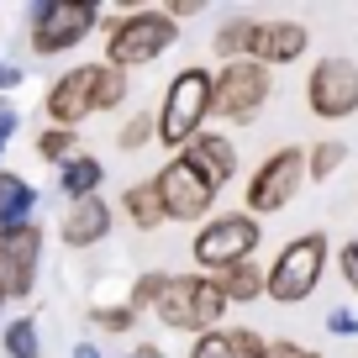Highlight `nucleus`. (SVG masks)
<instances>
[{"label":"nucleus","mask_w":358,"mask_h":358,"mask_svg":"<svg viewBox=\"0 0 358 358\" xmlns=\"http://www.w3.org/2000/svg\"><path fill=\"white\" fill-rule=\"evenodd\" d=\"M206 122H216V69L211 64H185L164 85V101H158V143L174 158L195 137L211 132Z\"/></svg>","instance_id":"obj_1"},{"label":"nucleus","mask_w":358,"mask_h":358,"mask_svg":"<svg viewBox=\"0 0 358 358\" xmlns=\"http://www.w3.org/2000/svg\"><path fill=\"white\" fill-rule=\"evenodd\" d=\"M179 43V22L164 11V6H132L111 22L106 32V64L132 74V69H148Z\"/></svg>","instance_id":"obj_2"},{"label":"nucleus","mask_w":358,"mask_h":358,"mask_svg":"<svg viewBox=\"0 0 358 358\" xmlns=\"http://www.w3.org/2000/svg\"><path fill=\"white\" fill-rule=\"evenodd\" d=\"M332 264V237L327 232H295L280 253L268 258V301L274 306H306L322 290V274Z\"/></svg>","instance_id":"obj_3"},{"label":"nucleus","mask_w":358,"mask_h":358,"mask_svg":"<svg viewBox=\"0 0 358 358\" xmlns=\"http://www.w3.org/2000/svg\"><path fill=\"white\" fill-rule=\"evenodd\" d=\"M227 311H232V301L222 295V280L216 274H201V268H185V274H169V290L164 301H158V322L169 327V332H211V327H227Z\"/></svg>","instance_id":"obj_4"},{"label":"nucleus","mask_w":358,"mask_h":358,"mask_svg":"<svg viewBox=\"0 0 358 358\" xmlns=\"http://www.w3.org/2000/svg\"><path fill=\"white\" fill-rule=\"evenodd\" d=\"M311 185V169H306V148L301 143H285L274 153H264L253 169H248V185H243V211L248 216H274V211H290L301 201V190Z\"/></svg>","instance_id":"obj_5"},{"label":"nucleus","mask_w":358,"mask_h":358,"mask_svg":"<svg viewBox=\"0 0 358 358\" xmlns=\"http://www.w3.org/2000/svg\"><path fill=\"white\" fill-rule=\"evenodd\" d=\"M258 248H264V222L248 211H216L190 237V258L201 274H227V268L258 258Z\"/></svg>","instance_id":"obj_6"},{"label":"nucleus","mask_w":358,"mask_h":358,"mask_svg":"<svg viewBox=\"0 0 358 358\" xmlns=\"http://www.w3.org/2000/svg\"><path fill=\"white\" fill-rule=\"evenodd\" d=\"M153 190H158V206H164V222L201 227V222H211V216H216L211 206H216V195H222V185H216L190 153H174V158L158 164Z\"/></svg>","instance_id":"obj_7"},{"label":"nucleus","mask_w":358,"mask_h":358,"mask_svg":"<svg viewBox=\"0 0 358 358\" xmlns=\"http://www.w3.org/2000/svg\"><path fill=\"white\" fill-rule=\"evenodd\" d=\"M27 16H32V32H27L32 53L37 58H58V53H74V48L101 27L106 11L95 0H37Z\"/></svg>","instance_id":"obj_8"},{"label":"nucleus","mask_w":358,"mask_h":358,"mask_svg":"<svg viewBox=\"0 0 358 358\" xmlns=\"http://www.w3.org/2000/svg\"><path fill=\"white\" fill-rule=\"evenodd\" d=\"M274 101V69L258 58H237V64H216V122L248 127L268 111Z\"/></svg>","instance_id":"obj_9"},{"label":"nucleus","mask_w":358,"mask_h":358,"mask_svg":"<svg viewBox=\"0 0 358 358\" xmlns=\"http://www.w3.org/2000/svg\"><path fill=\"white\" fill-rule=\"evenodd\" d=\"M306 111L316 122H348L358 116V58L327 53L306 74Z\"/></svg>","instance_id":"obj_10"},{"label":"nucleus","mask_w":358,"mask_h":358,"mask_svg":"<svg viewBox=\"0 0 358 358\" xmlns=\"http://www.w3.org/2000/svg\"><path fill=\"white\" fill-rule=\"evenodd\" d=\"M43 111L64 132H79V122L101 116V64H79L69 74H58L43 95Z\"/></svg>","instance_id":"obj_11"},{"label":"nucleus","mask_w":358,"mask_h":358,"mask_svg":"<svg viewBox=\"0 0 358 358\" xmlns=\"http://www.w3.org/2000/svg\"><path fill=\"white\" fill-rule=\"evenodd\" d=\"M37 264H43V227H16L0 232V295L6 301H27L37 290Z\"/></svg>","instance_id":"obj_12"},{"label":"nucleus","mask_w":358,"mask_h":358,"mask_svg":"<svg viewBox=\"0 0 358 358\" xmlns=\"http://www.w3.org/2000/svg\"><path fill=\"white\" fill-rule=\"evenodd\" d=\"M111 227H116V211L106 206V195H95V201L64 206V216H58V243L64 248H101L106 237H111Z\"/></svg>","instance_id":"obj_13"},{"label":"nucleus","mask_w":358,"mask_h":358,"mask_svg":"<svg viewBox=\"0 0 358 358\" xmlns=\"http://www.w3.org/2000/svg\"><path fill=\"white\" fill-rule=\"evenodd\" d=\"M190 358H268V337L258 327H211L190 337Z\"/></svg>","instance_id":"obj_14"},{"label":"nucleus","mask_w":358,"mask_h":358,"mask_svg":"<svg viewBox=\"0 0 358 358\" xmlns=\"http://www.w3.org/2000/svg\"><path fill=\"white\" fill-rule=\"evenodd\" d=\"M311 53V27L306 22H264V37H258V64L264 69H290V64H301V58Z\"/></svg>","instance_id":"obj_15"},{"label":"nucleus","mask_w":358,"mask_h":358,"mask_svg":"<svg viewBox=\"0 0 358 358\" xmlns=\"http://www.w3.org/2000/svg\"><path fill=\"white\" fill-rule=\"evenodd\" d=\"M258 37H264V16H253V11H237V16H227V22L216 27V37H211V53H216V64L258 58Z\"/></svg>","instance_id":"obj_16"},{"label":"nucleus","mask_w":358,"mask_h":358,"mask_svg":"<svg viewBox=\"0 0 358 358\" xmlns=\"http://www.w3.org/2000/svg\"><path fill=\"white\" fill-rule=\"evenodd\" d=\"M185 153L195 158V164L206 169V174L216 179V185H232L237 179V169H243V153H237V143H232V132H206V137H195L190 148H185Z\"/></svg>","instance_id":"obj_17"},{"label":"nucleus","mask_w":358,"mask_h":358,"mask_svg":"<svg viewBox=\"0 0 358 358\" xmlns=\"http://www.w3.org/2000/svg\"><path fill=\"white\" fill-rule=\"evenodd\" d=\"M101 185H106V164H101L95 153H79V158H69V164L58 169V195H64L69 206L95 201V195H101Z\"/></svg>","instance_id":"obj_18"},{"label":"nucleus","mask_w":358,"mask_h":358,"mask_svg":"<svg viewBox=\"0 0 358 358\" xmlns=\"http://www.w3.org/2000/svg\"><path fill=\"white\" fill-rule=\"evenodd\" d=\"M37 211V190L27 185L22 174L0 169V232H16V227H32Z\"/></svg>","instance_id":"obj_19"},{"label":"nucleus","mask_w":358,"mask_h":358,"mask_svg":"<svg viewBox=\"0 0 358 358\" xmlns=\"http://www.w3.org/2000/svg\"><path fill=\"white\" fill-rule=\"evenodd\" d=\"M222 280V295L232 306H253V301H268V264H258V258H248V264L227 268V274H216Z\"/></svg>","instance_id":"obj_20"},{"label":"nucleus","mask_w":358,"mask_h":358,"mask_svg":"<svg viewBox=\"0 0 358 358\" xmlns=\"http://www.w3.org/2000/svg\"><path fill=\"white\" fill-rule=\"evenodd\" d=\"M122 216L137 227V232H158V227H164V206H158L153 179H137V185L122 190Z\"/></svg>","instance_id":"obj_21"},{"label":"nucleus","mask_w":358,"mask_h":358,"mask_svg":"<svg viewBox=\"0 0 358 358\" xmlns=\"http://www.w3.org/2000/svg\"><path fill=\"white\" fill-rule=\"evenodd\" d=\"M348 164V143L343 137H322V143L306 148V169H311V185H327L337 169Z\"/></svg>","instance_id":"obj_22"},{"label":"nucleus","mask_w":358,"mask_h":358,"mask_svg":"<svg viewBox=\"0 0 358 358\" xmlns=\"http://www.w3.org/2000/svg\"><path fill=\"white\" fill-rule=\"evenodd\" d=\"M0 348H6V358H43L37 322H32V316H16V322H6V327H0Z\"/></svg>","instance_id":"obj_23"},{"label":"nucleus","mask_w":358,"mask_h":358,"mask_svg":"<svg viewBox=\"0 0 358 358\" xmlns=\"http://www.w3.org/2000/svg\"><path fill=\"white\" fill-rule=\"evenodd\" d=\"M158 143V111H132L122 127H116V148L122 153H137V148Z\"/></svg>","instance_id":"obj_24"},{"label":"nucleus","mask_w":358,"mask_h":358,"mask_svg":"<svg viewBox=\"0 0 358 358\" xmlns=\"http://www.w3.org/2000/svg\"><path fill=\"white\" fill-rule=\"evenodd\" d=\"M164 290H169V268H148V274H137V280H132V290H127V306H132L137 316H143V311H158Z\"/></svg>","instance_id":"obj_25"},{"label":"nucleus","mask_w":358,"mask_h":358,"mask_svg":"<svg viewBox=\"0 0 358 358\" xmlns=\"http://www.w3.org/2000/svg\"><path fill=\"white\" fill-rule=\"evenodd\" d=\"M37 158H48V164L64 169L69 158H79V132H64V127H48V132H37Z\"/></svg>","instance_id":"obj_26"},{"label":"nucleus","mask_w":358,"mask_h":358,"mask_svg":"<svg viewBox=\"0 0 358 358\" xmlns=\"http://www.w3.org/2000/svg\"><path fill=\"white\" fill-rule=\"evenodd\" d=\"M90 327H95V332H132L137 327V311L132 306H90Z\"/></svg>","instance_id":"obj_27"},{"label":"nucleus","mask_w":358,"mask_h":358,"mask_svg":"<svg viewBox=\"0 0 358 358\" xmlns=\"http://www.w3.org/2000/svg\"><path fill=\"white\" fill-rule=\"evenodd\" d=\"M337 274H343V285L358 295V237H348V243L337 248Z\"/></svg>","instance_id":"obj_28"},{"label":"nucleus","mask_w":358,"mask_h":358,"mask_svg":"<svg viewBox=\"0 0 358 358\" xmlns=\"http://www.w3.org/2000/svg\"><path fill=\"white\" fill-rule=\"evenodd\" d=\"M327 332L332 337H358V306H332V311H327Z\"/></svg>","instance_id":"obj_29"},{"label":"nucleus","mask_w":358,"mask_h":358,"mask_svg":"<svg viewBox=\"0 0 358 358\" xmlns=\"http://www.w3.org/2000/svg\"><path fill=\"white\" fill-rule=\"evenodd\" d=\"M268 358H322L311 343H295V337H268Z\"/></svg>","instance_id":"obj_30"},{"label":"nucleus","mask_w":358,"mask_h":358,"mask_svg":"<svg viewBox=\"0 0 358 358\" xmlns=\"http://www.w3.org/2000/svg\"><path fill=\"white\" fill-rule=\"evenodd\" d=\"M16 127H22V116H16L11 101H0V153H6V143L16 137Z\"/></svg>","instance_id":"obj_31"},{"label":"nucleus","mask_w":358,"mask_h":358,"mask_svg":"<svg viewBox=\"0 0 358 358\" xmlns=\"http://www.w3.org/2000/svg\"><path fill=\"white\" fill-rule=\"evenodd\" d=\"M22 64H0V101H6V95H11V90H22Z\"/></svg>","instance_id":"obj_32"},{"label":"nucleus","mask_w":358,"mask_h":358,"mask_svg":"<svg viewBox=\"0 0 358 358\" xmlns=\"http://www.w3.org/2000/svg\"><path fill=\"white\" fill-rule=\"evenodd\" d=\"M164 11H169V16H174V22H190V16H201V11H206V6H201V0H169Z\"/></svg>","instance_id":"obj_33"},{"label":"nucleus","mask_w":358,"mask_h":358,"mask_svg":"<svg viewBox=\"0 0 358 358\" xmlns=\"http://www.w3.org/2000/svg\"><path fill=\"white\" fill-rule=\"evenodd\" d=\"M127 358H169V353H164V348H158V343H137V348H132V353H127Z\"/></svg>","instance_id":"obj_34"},{"label":"nucleus","mask_w":358,"mask_h":358,"mask_svg":"<svg viewBox=\"0 0 358 358\" xmlns=\"http://www.w3.org/2000/svg\"><path fill=\"white\" fill-rule=\"evenodd\" d=\"M69 358H101V348H95V343H74V353H69Z\"/></svg>","instance_id":"obj_35"},{"label":"nucleus","mask_w":358,"mask_h":358,"mask_svg":"<svg viewBox=\"0 0 358 358\" xmlns=\"http://www.w3.org/2000/svg\"><path fill=\"white\" fill-rule=\"evenodd\" d=\"M0 311H6V295H0Z\"/></svg>","instance_id":"obj_36"}]
</instances>
